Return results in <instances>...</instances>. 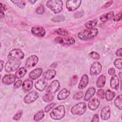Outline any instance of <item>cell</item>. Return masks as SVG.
Listing matches in <instances>:
<instances>
[{
	"mask_svg": "<svg viewBox=\"0 0 122 122\" xmlns=\"http://www.w3.org/2000/svg\"><path fill=\"white\" fill-rule=\"evenodd\" d=\"M98 30L97 28L87 29L78 34V37L82 41H89L94 39L97 35Z\"/></svg>",
	"mask_w": 122,
	"mask_h": 122,
	"instance_id": "6da1fadb",
	"label": "cell"
},
{
	"mask_svg": "<svg viewBox=\"0 0 122 122\" xmlns=\"http://www.w3.org/2000/svg\"><path fill=\"white\" fill-rule=\"evenodd\" d=\"M46 6L55 13H59L63 8V2L60 0H48L46 3Z\"/></svg>",
	"mask_w": 122,
	"mask_h": 122,
	"instance_id": "7a4b0ae2",
	"label": "cell"
},
{
	"mask_svg": "<svg viewBox=\"0 0 122 122\" xmlns=\"http://www.w3.org/2000/svg\"><path fill=\"white\" fill-rule=\"evenodd\" d=\"M65 114V107L63 105H59L55 108L50 113L51 117L55 120L62 119Z\"/></svg>",
	"mask_w": 122,
	"mask_h": 122,
	"instance_id": "3957f363",
	"label": "cell"
},
{
	"mask_svg": "<svg viewBox=\"0 0 122 122\" xmlns=\"http://www.w3.org/2000/svg\"><path fill=\"white\" fill-rule=\"evenodd\" d=\"M21 62L20 60L11 59L6 62L5 66V71L7 72H11L19 68Z\"/></svg>",
	"mask_w": 122,
	"mask_h": 122,
	"instance_id": "277c9868",
	"label": "cell"
},
{
	"mask_svg": "<svg viewBox=\"0 0 122 122\" xmlns=\"http://www.w3.org/2000/svg\"><path fill=\"white\" fill-rule=\"evenodd\" d=\"M86 110V104L85 102H81L74 105L71 110V113L73 115H81Z\"/></svg>",
	"mask_w": 122,
	"mask_h": 122,
	"instance_id": "5b68a950",
	"label": "cell"
},
{
	"mask_svg": "<svg viewBox=\"0 0 122 122\" xmlns=\"http://www.w3.org/2000/svg\"><path fill=\"white\" fill-rule=\"evenodd\" d=\"M24 54L23 51L19 49H15L11 50L7 56V58L9 60L14 59L20 60L24 58Z\"/></svg>",
	"mask_w": 122,
	"mask_h": 122,
	"instance_id": "8992f818",
	"label": "cell"
},
{
	"mask_svg": "<svg viewBox=\"0 0 122 122\" xmlns=\"http://www.w3.org/2000/svg\"><path fill=\"white\" fill-rule=\"evenodd\" d=\"M54 41L58 43L67 45H73L75 42V39L71 37H67L65 38L58 37L55 38Z\"/></svg>",
	"mask_w": 122,
	"mask_h": 122,
	"instance_id": "52a82bcc",
	"label": "cell"
},
{
	"mask_svg": "<svg viewBox=\"0 0 122 122\" xmlns=\"http://www.w3.org/2000/svg\"><path fill=\"white\" fill-rule=\"evenodd\" d=\"M39 98L38 93L35 91H32L29 92L24 98V102L26 104H30L35 101H36Z\"/></svg>",
	"mask_w": 122,
	"mask_h": 122,
	"instance_id": "ba28073f",
	"label": "cell"
},
{
	"mask_svg": "<svg viewBox=\"0 0 122 122\" xmlns=\"http://www.w3.org/2000/svg\"><path fill=\"white\" fill-rule=\"evenodd\" d=\"M81 0H67L66 1V8L70 11L75 10L81 5Z\"/></svg>",
	"mask_w": 122,
	"mask_h": 122,
	"instance_id": "9c48e42d",
	"label": "cell"
},
{
	"mask_svg": "<svg viewBox=\"0 0 122 122\" xmlns=\"http://www.w3.org/2000/svg\"><path fill=\"white\" fill-rule=\"evenodd\" d=\"M60 88V84L59 81L57 80H54L52 81L46 90V93L53 94L57 92Z\"/></svg>",
	"mask_w": 122,
	"mask_h": 122,
	"instance_id": "30bf717a",
	"label": "cell"
},
{
	"mask_svg": "<svg viewBox=\"0 0 122 122\" xmlns=\"http://www.w3.org/2000/svg\"><path fill=\"white\" fill-rule=\"evenodd\" d=\"M102 69V66L100 62L98 61L94 62L91 65L90 68V74L94 76L100 73Z\"/></svg>",
	"mask_w": 122,
	"mask_h": 122,
	"instance_id": "8fae6325",
	"label": "cell"
},
{
	"mask_svg": "<svg viewBox=\"0 0 122 122\" xmlns=\"http://www.w3.org/2000/svg\"><path fill=\"white\" fill-rule=\"evenodd\" d=\"M31 32L33 35L39 37H43L46 33L45 30L40 26L33 27L31 28Z\"/></svg>",
	"mask_w": 122,
	"mask_h": 122,
	"instance_id": "7c38bea8",
	"label": "cell"
},
{
	"mask_svg": "<svg viewBox=\"0 0 122 122\" xmlns=\"http://www.w3.org/2000/svg\"><path fill=\"white\" fill-rule=\"evenodd\" d=\"M38 61L39 58L37 56L35 55H31L29 56L26 60L25 65L27 68L33 67L38 63Z\"/></svg>",
	"mask_w": 122,
	"mask_h": 122,
	"instance_id": "4fadbf2b",
	"label": "cell"
},
{
	"mask_svg": "<svg viewBox=\"0 0 122 122\" xmlns=\"http://www.w3.org/2000/svg\"><path fill=\"white\" fill-rule=\"evenodd\" d=\"M16 76L13 74H6L2 79V82L5 85H10L13 83L16 80Z\"/></svg>",
	"mask_w": 122,
	"mask_h": 122,
	"instance_id": "5bb4252c",
	"label": "cell"
},
{
	"mask_svg": "<svg viewBox=\"0 0 122 122\" xmlns=\"http://www.w3.org/2000/svg\"><path fill=\"white\" fill-rule=\"evenodd\" d=\"M111 109L109 106H105L102 108L101 112V117L103 120H107L110 117Z\"/></svg>",
	"mask_w": 122,
	"mask_h": 122,
	"instance_id": "9a60e30c",
	"label": "cell"
},
{
	"mask_svg": "<svg viewBox=\"0 0 122 122\" xmlns=\"http://www.w3.org/2000/svg\"><path fill=\"white\" fill-rule=\"evenodd\" d=\"M42 69L41 68H36L32 71L29 74V76L30 79L35 80L38 78L42 74Z\"/></svg>",
	"mask_w": 122,
	"mask_h": 122,
	"instance_id": "2e32d148",
	"label": "cell"
},
{
	"mask_svg": "<svg viewBox=\"0 0 122 122\" xmlns=\"http://www.w3.org/2000/svg\"><path fill=\"white\" fill-rule=\"evenodd\" d=\"M100 105L99 100L95 98L92 99L88 103V108L92 111L96 110Z\"/></svg>",
	"mask_w": 122,
	"mask_h": 122,
	"instance_id": "e0dca14e",
	"label": "cell"
},
{
	"mask_svg": "<svg viewBox=\"0 0 122 122\" xmlns=\"http://www.w3.org/2000/svg\"><path fill=\"white\" fill-rule=\"evenodd\" d=\"M47 85V82L42 79L38 80L35 84L36 89L40 92H42L46 88Z\"/></svg>",
	"mask_w": 122,
	"mask_h": 122,
	"instance_id": "ac0fdd59",
	"label": "cell"
},
{
	"mask_svg": "<svg viewBox=\"0 0 122 122\" xmlns=\"http://www.w3.org/2000/svg\"><path fill=\"white\" fill-rule=\"evenodd\" d=\"M33 82L30 79H26L22 83V88L24 92H27L30 91L32 88Z\"/></svg>",
	"mask_w": 122,
	"mask_h": 122,
	"instance_id": "d6986e66",
	"label": "cell"
},
{
	"mask_svg": "<svg viewBox=\"0 0 122 122\" xmlns=\"http://www.w3.org/2000/svg\"><path fill=\"white\" fill-rule=\"evenodd\" d=\"M56 73V71L54 69L48 70L43 73V78L46 80H51L55 77Z\"/></svg>",
	"mask_w": 122,
	"mask_h": 122,
	"instance_id": "ffe728a7",
	"label": "cell"
},
{
	"mask_svg": "<svg viewBox=\"0 0 122 122\" xmlns=\"http://www.w3.org/2000/svg\"><path fill=\"white\" fill-rule=\"evenodd\" d=\"M110 86L112 89L118 90L119 87V80L118 76L114 75L112 76L110 81Z\"/></svg>",
	"mask_w": 122,
	"mask_h": 122,
	"instance_id": "44dd1931",
	"label": "cell"
},
{
	"mask_svg": "<svg viewBox=\"0 0 122 122\" xmlns=\"http://www.w3.org/2000/svg\"><path fill=\"white\" fill-rule=\"evenodd\" d=\"M95 92L96 90L93 87H90L89 88H88L85 94L84 100L85 101H88L90 100L92 98V97L94 95V94L95 93Z\"/></svg>",
	"mask_w": 122,
	"mask_h": 122,
	"instance_id": "7402d4cb",
	"label": "cell"
},
{
	"mask_svg": "<svg viewBox=\"0 0 122 122\" xmlns=\"http://www.w3.org/2000/svg\"><path fill=\"white\" fill-rule=\"evenodd\" d=\"M89 82V78L87 75L83 74L81 78V80L80 81L78 85V88L79 89H82L85 88Z\"/></svg>",
	"mask_w": 122,
	"mask_h": 122,
	"instance_id": "603a6c76",
	"label": "cell"
},
{
	"mask_svg": "<svg viewBox=\"0 0 122 122\" xmlns=\"http://www.w3.org/2000/svg\"><path fill=\"white\" fill-rule=\"evenodd\" d=\"M70 94V92L66 89L61 90L57 95V99L59 100H62L66 99Z\"/></svg>",
	"mask_w": 122,
	"mask_h": 122,
	"instance_id": "cb8c5ba5",
	"label": "cell"
},
{
	"mask_svg": "<svg viewBox=\"0 0 122 122\" xmlns=\"http://www.w3.org/2000/svg\"><path fill=\"white\" fill-rule=\"evenodd\" d=\"M106 77L104 75H101L99 76L96 81V85L99 88H102L105 84Z\"/></svg>",
	"mask_w": 122,
	"mask_h": 122,
	"instance_id": "d4e9b609",
	"label": "cell"
},
{
	"mask_svg": "<svg viewBox=\"0 0 122 122\" xmlns=\"http://www.w3.org/2000/svg\"><path fill=\"white\" fill-rule=\"evenodd\" d=\"M114 13L112 11H110L105 14L102 15L100 17V20L102 22H106L112 18L114 16Z\"/></svg>",
	"mask_w": 122,
	"mask_h": 122,
	"instance_id": "484cf974",
	"label": "cell"
},
{
	"mask_svg": "<svg viewBox=\"0 0 122 122\" xmlns=\"http://www.w3.org/2000/svg\"><path fill=\"white\" fill-rule=\"evenodd\" d=\"M27 72L26 69L24 67H20L16 71L15 75L17 79H20L23 77Z\"/></svg>",
	"mask_w": 122,
	"mask_h": 122,
	"instance_id": "4316f807",
	"label": "cell"
},
{
	"mask_svg": "<svg viewBox=\"0 0 122 122\" xmlns=\"http://www.w3.org/2000/svg\"><path fill=\"white\" fill-rule=\"evenodd\" d=\"M105 96L106 100L108 101H110L115 97V93L110 90H107L105 92Z\"/></svg>",
	"mask_w": 122,
	"mask_h": 122,
	"instance_id": "83f0119b",
	"label": "cell"
},
{
	"mask_svg": "<svg viewBox=\"0 0 122 122\" xmlns=\"http://www.w3.org/2000/svg\"><path fill=\"white\" fill-rule=\"evenodd\" d=\"M122 94L118 95L114 100V102L115 106L120 110L122 109Z\"/></svg>",
	"mask_w": 122,
	"mask_h": 122,
	"instance_id": "f1b7e54d",
	"label": "cell"
},
{
	"mask_svg": "<svg viewBox=\"0 0 122 122\" xmlns=\"http://www.w3.org/2000/svg\"><path fill=\"white\" fill-rule=\"evenodd\" d=\"M44 116V112L43 110H41L37 113H36L33 119L36 122H38L40 120H41Z\"/></svg>",
	"mask_w": 122,
	"mask_h": 122,
	"instance_id": "f546056e",
	"label": "cell"
},
{
	"mask_svg": "<svg viewBox=\"0 0 122 122\" xmlns=\"http://www.w3.org/2000/svg\"><path fill=\"white\" fill-rule=\"evenodd\" d=\"M42 100L46 102H50L52 101L54 99V95L53 94L51 93H46L43 95L42 96Z\"/></svg>",
	"mask_w": 122,
	"mask_h": 122,
	"instance_id": "4dcf8cb0",
	"label": "cell"
},
{
	"mask_svg": "<svg viewBox=\"0 0 122 122\" xmlns=\"http://www.w3.org/2000/svg\"><path fill=\"white\" fill-rule=\"evenodd\" d=\"M97 23V20H91L85 23V27L87 29H92V28H94V27L96 25Z\"/></svg>",
	"mask_w": 122,
	"mask_h": 122,
	"instance_id": "1f68e13d",
	"label": "cell"
},
{
	"mask_svg": "<svg viewBox=\"0 0 122 122\" xmlns=\"http://www.w3.org/2000/svg\"><path fill=\"white\" fill-rule=\"evenodd\" d=\"M55 32L58 35L61 36H67L69 35V32L62 28H59L55 30Z\"/></svg>",
	"mask_w": 122,
	"mask_h": 122,
	"instance_id": "d6a6232c",
	"label": "cell"
},
{
	"mask_svg": "<svg viewBox=\"0 0 122 122\" xmlns=\"http://www.w3.org/2000/svg\"><path fill=\"white\" fill-rule=\"evenodd\" d=\"M12 2L17 5L20 8H23L25 6V1L24 0H11Z\"/></svg>",
	"mask_w": 122,
	"mask_h": 122,
	"instance_id": "836d02e7",
	"label": "cell"
},
{
	"mask_svg": "<svg viewBox=\"0 0 122 122\" xmlns=\"http://www.w3.org/2000/svg\"><path fill=\"white\" fill-rule=\"evenodd\" d=\"M122 60L121 58H117V59H116L113 62V64L114 66L120 70L122 69Z\"/></svg>",
	"mask_w": 122,
	"mask_h": 122,
	"instance_id": "e575fe53",
	"label": "cell"
},
{
	"mask_svg": "<svg viewBox=\"0 0 122 122\" xmlns=\"http://www.w3.org/2000/svg\"><path fill=\"white\" fill-rule=\"evenodd\" d=\"M89 56L92 59L97 60L100 58V54L96 51H92L89 54Z\"/></svg>",
	"mask_w": 122,
	"mask_h": 122,
	"instance_id": "d590c367",
	"label": "cell"
},
{
	"mask_svg": "<svg viewBox=\"0 0 122 122\" xmlns=\"http://www.w3.org/2000/svg\"><path fill=\"white\" fill-rule=\"evenodd\" d=\"M84 95V93L82 91L78 92H76L73 96V99L74 100H79L82 98Z\"/></svg>",
	"mask_w": 122,
	"mask_h": 122,
	"instance_id": "8d00e7d4",
	"label": "cell"
},
{
	"mask_svg": "<svg viewBox=\"0 0 122 122\" xmlns=\"http://www.w3.org/2000/svg\"><path fill=\"white\" fill-rule=\"evenodd\" d=\"M96 95L99 98L101 99H103L105 96V92H104V90L102 89L98 90V91L97 92Z\"/></svg>",
	"mask_w": 122,
	"mask_h": 122,
	"instance_id": "74e56055",
	"label": "cell"
},
{
	"mask_svg": "<svg viewBox=\"0 0 122 122\" xmlns=\"http://www.w3.org/2000/svg\"><path fill=\"white\" fill-rule=\"evenodd\" d=\"M45 11V9L42 5H41L39 6H38L36 10V12L38 14H42L44 13Z\"/></svg>",
	"mask_w": 122,
	"mask_h": 122,
	"instance_id": "f35d334b",
	"label": "cell"
},
{
	"mask_svg": "<svg viewBox=\"0 0 122 122\" xmlns=\"http://www.w3.org/2000/svg\"><path fill=\"white\" fill-rule=\"evenodd\" d=\"M51 20L54 22H61L64 21L65 20V18L63 16H58L53 18Z\"/></svg>",
	"mask_w": 122,
	"mask_h": 122,
	"instance_id": "ab89813d",
	"label": "cell"
},
{
	"mask_svg": "<svg viewBox=\"0 0 122 122\" xmlns=\"http://www.w3.org/2000/svg\"><path fill=\"white\" fill-rule=\"evenodd\" d=\"M55 105H56V103H55V102H52V103H51L47 105L44 108L45 112H49Z\"/></svg>",
	"mask_w": 122,
	"mask_h": 122,
	"instance_id": "60d3db41",
	"label": "cell"
},
{
	"mask_svg": "<svg viewBox=\"0 0 122 122\" xmlns=\"http://www.w3.org/2000/svg\"><path fill=\"white\" fill-rule=\"evenodd\" d=\"M77 81H78L77 76V75L73 76L71 77V78L70 79V82H69L70 85H75L77 83Z\"/></svg>",
	"mask_w": 122,
	"mask_h": 122,
	"instance_id": "b9f144b4",
	"label": "cell"
},
{
	"mask_svg": "<svg viewBox=\"0 0 122 122\" xmlns=\"http://www.w3.org/2000/svg\"><path fill=\"white\" fill-rule=\"evenodd\" d=\"M22 113H23V112H22V111L21 110L18 111L15 114L14 117H13V119L14 120H15V121H17V120H19L20 118V117H21V116L22 115Z\"/></svg>",
	"mask_w": 122,
	"mask_h": 122,
	"instance_id": "7bdbcfd3",
	"label": "cell"
},
{
	"mask_svg": "<svg viewBox=\"0 0 122 122\" xmlns=\"http://www.w3.org/2000/svg\"><path fill=\"white\" fill-rule=\"evenodd\" d=\"M122 19V12H119L113 17V20L114 21H118Z\"/></svg>",
	"mask_w": 122,
	"mask_h": 122,
	"instance_id": "ee69618b",
	"label": "cell"
},
{
	"mask_svg": "<svg viewBox=\"0 0 122 122\" xmlns=\"http://www.w3.org/2000/svg\"><path fill=\"white\" fill-rule=\"evenodd\" d=\"M22 81L21 80H18L17 81H16L15 82V83L14 84V88L15 89H18L19 87H20L21 85V84H22Z\"/></svg>",
	"mask_w": 122,
	"mask_h": 122,
	"instance_id": "f6af8a7d",
	"label": "cell"
},
{
	"mask_svg": "<svg viewBox=\"0 0 122 122\" xmlns=\"http://www.w3.org/2000/svg\"><path fill=\"white\" fill-rule=\"evenodd\" d=\"M108 72L110 75L113 76L115 73V70L113 68H110L108 69Z\"/></svg>",
	"mask_w": 122,
	"mask_h": 122,
	"instance_id": "bcb514c9",
	"label": "cell"
},
{
	"mask_svg": "<svg viewBox=\"0 0 122 122\" xmlns=\"http://www.w3.org/2000/svg\"><path fill=\"white\" fill-rule=\"evenodd\" d=\"M112 1H108V2H107L106 3H105L104 4V5H103L102 6V8H103V9H104V8H108V7H110L111 5H112Z\"/></svg>",
	"mask_w": 122,
	"mask_h": 122,
	"instance_id": "7dc6e473",
	"label": "cell"
},
{
	"mask_svg": "<svg viewBox=\"0 0 122 122\" xmlns=\"http://www.w3.org/2000/svg\"><path fill=\"white\" fill-rule=\"evenodd\" d=\"M122 49L120 48L117 50L115 54H116V56L121 57H122Z\"/></svg>",
	"mask_w": 122,
	"mask_h": 122,
	"instance_id": "c3c4849f",
	"label": "cell"
},
{
	"mask_svg": "<svg viewBox=\"0 0 122 122\" xmlns=\"http://www.w3.org/2000/svg\"><path fill=\"white\" fill-rule=\"evenodd\" d=\"M99 117L97 114H95L94 115V116L92 117V122H99Z\"/></svg>",
	"mask_w": 122,
	"mask_h": 122,
	"instance_id": "681fc988",
	"label": "cell"
},
{
	"mask_svg": "<svg viewBox=\"0 0 122 122\" xmlns=\"http://www.w3.org/2000/svg\"><path fill=\"white\" fill-rule=\"evenodd\" d=\"M7 8L6 6L4 4H3L2 3H0V11H4L6 10H7Z\"/></svg>",
	"mask_w": 122,
	"mask_h": 122,
	"instance_id": "f907efd6",
	"label": "cell"
},
{
	"mask_svg": "<svg viewBox=\"0 0 122 122\" xmlns=\"http://www.w3.org/2000/svg\"><path fill=\"white\" fill-rule=\"evenodd\" d=\"M0 71H2V69L3 68V65H4V61L2 60H1L0 61Z\"/></svg>",
	"mask_w": 122,
	"mask_h": 122,
	"instance_id": "816d5d0a",
	"label": "cell"
},
{
	"mask_svg": "<svg viewBox=\"0 0 122 122\" xmlns=\"http://www.w3.org/2000/svg\"><path fill=\"white\" fill-rule=\"evenodd\" d=\"M4 17V12L0 11V18L2 19V18H3Z\"/></svg>",
	"mask_w": 122,
	"mask_h": 122,
	"instance_id": "f5cc1de1",
	"label": "cell"
},
{
	"mask_svg": "<svg viewBox=\"0 0 122 122\" xmlns=\"http://www.w3.org/2000/svg\"><path fill=\"white\" fill-rule=\"evenodd\" d=\"M28 1H29V2H30L31 4H34L35 2H36L37 1V0H35V1H34V0H29Z\"/></svg>",
	"mask_w": 122,
	"mask_h": 122,
	"instance_id": "db71d44e",
	"label": "cell"
},
{
	"mask_svg": "<svg viewBox=\"0 0 122 122\" xmlns=\"http://www.w3.org/2000/svg\"><path fill=\"white\" fill-rule=\"evenodd\" d=\"M121 73H122V72H119V76H120V78H121V77H122Z\"/></svg>",
	"mask_w": 122,
	"mask_h": 122,
	"instance_id": "11a10c76",
	"label": "cell"
}]
</instances>
